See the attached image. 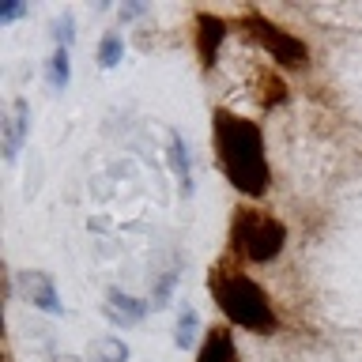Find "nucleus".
Wrapping results in <instances>:
<instances>
[{
  "label": "nucleus",
  "instance_id": "obj_1",
  "mask_svg": "<svg viewBox=\"0 0 362 362\" xmlns=\"http://www.w3.org/2000/svg\"><path fill=\"white\" fill-rule=\"evenodd\" d=\"M215 147L219 163L230 177V185L245 197H260L268 189V158H264V136L253 121L238 117L230 110L215 113Z\"/></svg>",
  "mask_w": 362,
  "mask_h": 362
},
{
  "label": "nucleus",
  "instance_id": "obj_2",
  "mask_svg": "<svg viewBox=\"0 0 362 362\" xmlns=\"http://www.w3.org/2000/svg\"><path fill=\"white\" fill-rule=\"evenodd\" d=\"M208 287L215 294V302H219V310L230 317L234 325L249 328V332H272L276 328V313H272V302L268 294L257 287L249 276L242 272H230V268H215Z\"/></svg>",
  "mask_w": 362,
  "mask_h": 362
},
{
  "label": "nucleus",
  "instance_id": "obj_3",
  "mask_svg": "<svg viewBox=\"0 0 362 362\" xmlns=\"http://www.w3.org/2000/svg\"><path fill=\"white\" fill-rule=\"evenodd\" d=\"M283 242H287V230H283L279 219H272L264 211H238L234 219V249L245 253L249 260L264 264V260L283 253Z\"/></svg>",
  "mask_w": 362,
  "mask_h": 362
},
{
  "label": "nucleus",
  "instance_id": "obj_4",
  "mask_svg": "<svg viewBox=\"0 0 362 362\" xmlns=\"http://www.w3.org/2000/svg\"><path fill=\"white\" fill-rule=\"evenodd\" d=\"M245 34L253 38L264 53H272V61H279L283 68H305L310 64V49H305L302 38H294V34H287L283 27H276V23H268L264 16H245L242 19Z\"/></svg>",
  "mask_w": 362,
  "mask_h": 362
},
{
  "label": "nucleus",
  "instance_id": "obj_5",
  "mask_svg": "<svg viewBox=\"0 0 362 362\" xmlns=\"http://www.w3.org/2000/svg\"><path fill=\"white\" fill-rule=\"evenodd\" d=\"M27 132H30V106H27V98H16L8 106V117H4V158L8 163H16Z\"/></svg>",
  "mask_w": 362,
  "mask_h": 362
},
{
  "label": "nucleus",
  "instance_id": "obj_6",
  "mask_svg": "<svg viewBox=\"0 0 362 362\" xmlns=\"http://www.w3.org/2000/svg\"><path fill=\"white\" fill-rule=\"evenodd\" d=\"M19 291L27 294V298L38 305V310H45V313H61V310H64V305H61V294H57L53 279L45 276V272H19Z\"/></svg>",
  "mask_w": 362,
  "mask_h": 362
},
{
  "label": "nucleus",
  "instance_id": "obj_7",
  "mask_svg": "<svg viewBox=\"0 0 362 362\" xmlns=\"http://www.w3.org/2000/svg\"><path fill=\"white\" fill-rule=\"evenodd\" d=\"M223 38H226V23L219 16L200 11V16H197V49H200V64L204 68L215 64V53H219Z\"/></svg>",
  "mask_w": 362,
  "mask_h": 362
},
{
  "label": "nucleus",
  "instance_id": "obj_8",
  "mask_svg": "<svg viewBox=\"0 0 362 362\" xmlns=\"http://www.w3.org/2000/svg\"><path fill=\"white\" fill-rule=\"evenodd\" d=\"M144 313H147V302L132 298V294H124V291L106 294V317L113 325H136V321H144Z\"/></svg>",
  "mask_w": 362,
  "mask_h": 362
},
{
  "label": "nucleus",
  "instance_id": "obj_9",
  "mask_svg": "<svg viewBox=\"0 0 362 362\" xmlns=\"http://www.w3.org/2000/svg\"><path fill=\"white\" fill-rule=\"evenodd\" d=\"M170 166H174L181 197H189V192H192V163H189V147H185V140H181L177 132L170 136Z\"/></svg>",
  "mask_w": 362,
  "mask_h": 362
},
{
  "label": "nucleus",
  "instance_id": "obj_10",
  "mask_svg": "<svg viewBox=\"0 0 362 362\" xmlns=\"http://www.w3.org/2000/svg\"><path fill=\"white\" fill-rule=\"evenodd\" d=\"M197 362H234V339L226 328H211L208 344L200 347V358Z\"/></svg>",
  "mask_w": 362,
  "mask_h": 362
},
{
  "label": "nucleus",
  "instance_id": "obj_11",
  "mask_svg": "<svg viewBox=\"0 0 362 362\" xmlns=\"http://www.w3.org/2000/svg\"><path fill=\"white\" fill-rule=\"evenodd\" d=\"M257 87H260V106H279V102H287V87H283L279 76H272L268 68H260L257 72Z\"/></svg>",
  "mask_w": 362,
  "mask_h": 362
},
{
  "label": "nucleus",
  "instance_id": "obj_12",
  "mask_svg": "<svg viewBox=\"0 0 362 362\" xmlns=\"http://www.w3.org/2000/svg\"><path fill=\"white\" fill-rule=\"evenodd\" d=\"M90 362H129V347H124L117 336H102L98 344L90 347Z\"/></svg>",
  "mask_w": 362,
  "mask_h": 362
},
{
  "label": "nucleus",
  "instance_id": "obj_13",
  "mask_svg": "<svg viewBox=\"0 0 362 362\" xmlns=\"http://www.w3.org/2000/svg\"><path fill=\"white\" fill-rule=\"evenodd\" d=\"M68 79H72V64H68V49H57L49 57V87L53 90H64Z\"/></svg>",
  "mask_w": 362,
  "mask_h": 362
},
{
  "label": "nucleus",
  "instance_id": "obj_14",
  "mask_svg": "<svg viewBox=\"0 0 362 362\" xmlns=\"http://www.w3.org/2000/svg\"><path fill=\"white\" fill-rule=\"evenodd\" d=\"M197 328H200L197 310H181V317H177V332H174V344H177L181 351L192 347V339H197Z\"/></svg>",
  "mask_w": 362,
  "mask_h": 362
},
{
  "label": "nucleus",
  "instance_id": "obj_15",
  "mask_svg": "<svg viewBox=\"0 0 362 362\" xmlns=\"http://www.w3.org/2000/svg\"><path fill=\"white\" fill-rule=\"evenodd\" d=\"M121 53H124V42H121V34H106L98 45V64L102 68H117L121 64Z\"/></svg>",
  "mask_w": 362,
  "mask_h": 362
},
{
  "label": "nucleus",
  "instance_id": "obj_16",
  "mask_svg": "<svg viewBox=\"0 0 362 362\" xmlns=\"http://www.w3.org/2000/svg\"><path fill=\"white\" fill-rule=\"evenodd\" d=\"M53 38H57V49H68V45L76 42V19L68 16V11H64L61 19H57V30H53Z\"/></svg>",
  "mask_w": 362,
  "mask_h": 362
},
{
  "label": "nucleus",
  "instance_id": "obj_17",
  "mask_svg": "<svg viewBox=\"0 0 362 362\" xmlns=\"http://www.w3.org/2000/svg\"><path fill=\"white\" fill-rule=\"evenodd\" d=\"M23 11H27L23 4H4V8H0V23H11V19H19Z\"/></svg>",
  "mask_w": 362,
  "mask_h": 362
},
{
  "label": "nucleus",
  "instance_id": "obj_18",
  "mask_svg": "<svg viewBox=\"0 0 362 362\" xmlns=\"http://www.w3.org/2000/svg\"><path fill=\"white\" fill-rule=\"evenodd\" d=\"M140 4H121V19H136V16H140Z\"/></svg>",
  "mask_w": 362,
  "mask_h": 362
}]
</instances>
